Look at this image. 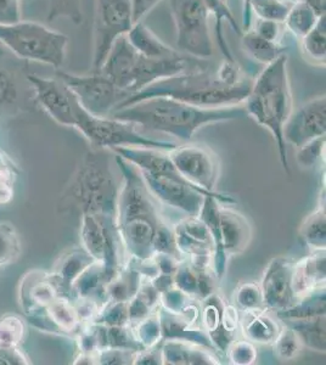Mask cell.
<instances>
[{
  "label": "cell",
  "mask_w": 326,
  "mask_h": 365,
  "mask_svg": "<svg viewBox=\"0 0 326 365\" xmlns=\"http://www.w3.org/2000/svg\"><path fill=\"white\" fill-rule=\"evenodd\" d=\"M0 44L25 61L62 68L68 38L61 32L34 21L0 22Z\"/></svg>",
  "instance_id": "5b68a950"
},
{
  "label": "cell",
  "mask_w": 326,
  "mask_h": 365,
  "mask_svg": "<svg viewBox=\"0 0 326 365\" xmlns=\"http://www.w3.org/2000/svg\"><path fill=\"white\" fill-rule=\"evenodd\" d=\"M243 48L255 61L262 65H269L277 60L280 55L285 54L286 46L270 42L260 37L253 29H246L243 32Z\"/></svg>",
  "instance_id": "4316f807"
},
{
  "label": "cell",
  "mask_w": 326,
  "mask_h": 365,
  "mask_svg": "<svg viewBox=\"0 0 326 365\" xmlns=\"http://www.w3.org/2000/svg\"><path fill=\"white\" fill-rule=\"evenodd\" d=\"M282 322L297 334L303 346L317 352L325 353V316Z\"/></svg>",
  "instance_id": "d4e9b609"
},
{
  "label": "cell",
  "mask_w": 326,
  "mask_h": 365,
  "mask_svg": "<svg viewBox=\"0 0 326 365\" xmlns=\"http://www.w3.org/2000/svg\"><path fill=\"white\" fill-rule=\"evenodd\" d=\"M325 153V137L317 138L314 140L307 143L305 145L298 148L297 163L305 168H310L322 158Z\"/></svg>",
  "instance_id": "b9f144b4"
},
{
  "label": "cell",
  "mask_w": 326,
  "mask_h": 365,
  "mask_svg": "<svg viewBox=\"0 0 326 365\" xmlns=\"http://www.w3.org/2000/svg\"><path fill=\"white\" fill-rule=\"evenodd\" d=\"M179 175L208 192H215L219 177V158L208 146L200 144L175 146L167 151Z\"/></svg>",
  "instance_id": "7c38bea8"
},
{
  "label": "cell",
  "mask_w": 326,
  "mask_h": 365,
  "mask_svg": "<svg viewBox=\"0 0 326 365\" xmlns=\"http://www.w3.org/2000/svg\"><path fill=\"white\" fill-rule=\"evenodd\" d=\"M126 37L138 53L148 58H168L179 53L178 50L162 42L143 21L134 24Z\"/></svg>",
  "instance_id": "7402d4cb"
},
{
  "label": "cell",
  "mask_w": 326,
  "mask_h": 365,
  "mask_svg": "<svg viewBox=\"0 0 326 365\" xmlns=\"http://www.w3.org/2000/svg\"><path fill=\"white\" fill-rule=\"evenodd\" d=\"M26 79L39 106L58 125L75 128L73 94L63 82L56 76L55 78H48L29 70L26 73Z\"/></svg>",
  "instance_id": "4fadbf2b"
},
{
  "label": "cell",
  "mask_w": 326,
  "mask_h": 365,
  "mask_svg": "<svg viewBox=\"0 0 326 365\" xmlns=\"http://www.w3.org/2000/svg\"><path fill=\"white\" fill-rule=\"evenodd\" d=\"M26 327L20 317L8 314L0 318V347H20Z\"/></svg>",
  "instance_id": "e575fe53"
},
{
  "label": "cell",
  "mask_w": 326,
  "mask_h": 365,
  "mask_svg": "<svg viewBox=\"0 0 326 365\" xmlns=\"http://www.w3.org/2000/svg\"><path fill=\"white\" fill-rule=\"evenodd\" d=\"M318 14L310 8L306 1L300 0L290 8L289 14L284 20V26L296 39H302L319 20Z\"/></svg>",
  "instance_id": "1f68e13d"
},
{
  "label": "cell",
  "mask_w": 326,
  "mask_h": 365,
  "mask_svg": "<svg viewBox=\"0 0 326 365\" xmlns=\"http://www.w3.org/2000/svg\"><path fill=\"white\" fill-rule=\"evenodd\" d=\"M133 335L145 349L155 347L162 340L161 324L158 317L148 316L136 322Z\"/></svg>",
  "instance_id": "8d00e7d4"
},
{
  "label": "cell",
  "mask_w": 326,
  "mask_h": 365,
  "mask_svg": "<svg viewBox=\"0 0 326 365\" xmlns=\"http://www.w3.org/2000/svg\"><path fill=\"white\" fill-rule=\"evenodd\" d=\"M21 253L20 237L13 225L0 223V267L16 261Z\"/></svg>",
  "instance_id": "d590c367"
},
{
  "label": "cell",
  "mask_w": 326,
  "mask_h": 365,
  "mask_svg": "<svg viewBox=\"0 0 326 365\" xmlns=\"http://www.w3.org/2000/svg\"><path fill=\"white\" fill-rule=\"evenodd\" d=\"M15 172L0 170V204H8L13 199V182Z\"/></svg>",
  "instance_id": "c3c4849f"
},
{
  "label": "cell",
  "mask_w": 326,
  "mask_h": 365,
  "mask_svg": "<svg viewBox=\"0 0 326 365\" xmlns=\"http://www.w3.org/2000/svg\"><path fill=\"white\" fill-rule=\"evenodd\" d=\"M241 329L248 341L257 344H272L280 331L275 322L269 318L262 308L245 311Z\"/></svg>",
  "instance_id": "603a6c76"
},
{
  "label": "cell",
  "mask_w": 326,
  "mask_h": 365,
  "mask_svg": "<svg viewBox=\"0 0 326 365\" xmlns=\"http://www.w3.org/2000/svg\"><path fill=\"white\" fill-rule=\"evenodd\" d=\"M252 83L253 78L244 73L235 60H224L215 71L208 70L203 65L150 84L143 91L126 98L116 110L153 96H167L198 108L236 106L244 104Z\"/></svg>",
  "instance_id": "6da1fadb"
},
{
  "label": "cell",
  "mask_w": 326,
  "mask_h": 365,
  "mask_svg": "<svg viewBox=\"0 0 326 365\" xmlns=\"http://www.w3.org/2000/svg\"><path fill=\"white\" fill-rule=\"evenodd\" d=\"M272 344H274V349L277 352V357L282 361H292L295 358H297L303 346L297 334L287 325L281 329Z\"/></svg>",
  "instance_id": "74e56055"
},
{
  "label": "cell",
  "mask_w": 326,
  "mask_h": 365,
  "mask_svg": "<svg viewBox=\"0 0 326 365\" xmlns=\"http://www.w3.org/2000/svg\"><path fill=\"white\" fill-rule=\"evenodd\" d=\"M325 132L326 99L325 96H320L292 110L282 135L286 144L290 143L298 149L317 138L325 137Z\"/></svg>",
  "instance_id": "5bb4252c"
},
{
  "label": "cell",
  "mask_w": 326,
  "mask_h": 365,
  "mask_svg": "<svg viewBox=\"0 0 326 365\" xmlns=\"http://www.w3.org/2000/svg\"><path fill=\"white\" fill-rule=\"evenodd\" d=\"M252 29H253L257 34H260V37L265 38V39H268L270 42L284 46V44H282V39L285 37L286 29L285 26H284V22L257 19V21H255V27Z\"/></svg>",
  "instance_id": "bcb514c9"
},
{
  "label": "cell",
  "mask_w": 326,
  "mask_h": 365,
  "mask_svg": "<svg viewBox=\"0 0 326 365\" xmlns=\"http://www.w3.org/2000/svg\"><path fill=\"white\" fill-rule=\"evenodd\" d=\"M48 21L67 19L79 25L83 22L82 1L81 0H50Z\"/></svg>",
  "instance_id": "f35d334b"
},
{
  "label": "cell",
  "mask_w": 326,
  "mask_h": 365,
  "mask_svg": "<svg viewBox=\"0 0 326 365\" xmlns=\"http://www.w3.org/2000/svg\"><path fill=\"white\" fill-rule=\"evenodd\" d=\"M55 76L70 89L79 104L94 116L108 117L116 108L128 98V93L121 91L101 72L91 75H76L62 68L55 70Z\"/></svg>",
  "instance_id": "30bf717a"
},
{
  "label": "cell",
  "mask_w": 326,
  "mask_h": 365,
  "mask_svg": "<svg viewBox=\"0 0 326 365\" xmlns=\"http://www.w3.org/2000/svg\"><path fill=\"white\" fill-rule=\"evenodd\" d=\"M223 299L212 294L208 296L203 309V322L207 335L219 352L227 353L229 346L234 340L233 332L228 331L223 325Z\"/></svg>",
  "instance_id": "44dd1931"
},
{
  "label": "cell",
  "mask_w": 326,
  "mask_h": 365,
  "mask_svg": "<svg viewBox=\"0 0 326 365\" xmlns=\"http://www.w3.org/2000/svg\"><path fill=\"white\" fill-rule=\"evenodd\" d=\"M228 356L233 364L248 365L255 363L257 359V349L251 341H238L231 342L228 349Z\"/></svg>",
  "instance_id": "ee69618b"
},
{
  "label": "cell",
  "mask_w": 326,
  "mask_h": 365,
  "mask_svg": "<svg viewBox=\"0 0 326 365\" xmlns=\"http://www.w3.org/2000/svg\"><path fill=\"white\" fill-rule=\"evenodd\" d=\"M290 8L291 6L282 0H245L244 31L250 27L251 14L262 20L284 22L289 14Z\"/></svg>",
  "instance_id": "f546056e"
},
{
  "label": "cell",
  "mask_w": 326,
  "mask_h": 365,
  "mask_svg": "<svg viewBox=\"0 0 326 365\" xmlns=\"http://www.w3.org/2000/svg\"><path fill=\"white\" fill-rule=\"evenodd\" d=\"M203 220L211 232L215 277L220 279L225 272L228 257L248 249L252 237L251 225L246 217L222 202H219L218 212H208Z\"/></svg>",
  "instance_id": "52a82bcc"
},
{
  "label": "cell",
  "mask_w": 326,
  "mask_h": 365,
  "mask_svg": "<svg viewBox=\"0 0 326 365\" xmlns=\"http://www.w3.org/2000/svg\"><path fill=\"white\" fill-rule=\"evenodd\" d=\"M291 284L297 299L325 289V251H313L293 264Z\"/></svg>",
  "instance_id": "d6986e66"
},
{
  "label": "cell",
  "mask_w": 326,
  "mask_h": 365,
  "mask_svg": "<svg viewBox=\"0 0 326 365\" xmlns=\"http://www.w3.org/2000/svg\"><path fill=\"white\" fill-rule=\"evenodd\" d=\"M277 314L281 320L306 319L325 316V289L314 291L310 295L298 299L291 307L277 312Z\"/></svg>",
  "instance_id": "83f0119b"
},
{
  "label": "cell",
  "mask_w": 326,
  "mask_h": 365,
  "mask_svg": "<svg viewBox=\"0 0 326 365\" xmlns=\"http://www.w3.org/2000/svg\"><path fill=\"white\" fill-rule=\"evenodd\" d=\"M60 295L51 274L41 270H31L20 282L19 299L26 317L46 309Z\"/></svg>",
  "instance_id": "e0dca14e"
},
{
  "label": "cell",
  "mask_w": 326,
  "mask_h": 365,
  "mask_svg": "<svg viewBox=\"0 0 326 365\" xmlns=\"http://www.w3.org/2000/svg\"><path fill=\"white\" fill-rule=\"evenodd\" d=\"M141 287L139 270H121L108 284V301L111 302H129L136 295Z\"/></svg>",
  "instance_id": "4dcf8cb0"
},
{
  "label": "cell",
  "mask_w": 326,
  "mask_h": 365,
  "mask_svg": "<svg viewBox=\"0 0 326 365\" xmlns=\"http://www.w3.org/2000/svg\"><path fill=\"white\" fill-rule=\"evenodd\" d=\"M246 116V110L241 105L198 108L167 96L138 100L124 108H117L110 115L116 120L131 122L136 127L168 134L184 141L190 140L198 129L205 125L240 120Z\"/></svg>",
  "instance_id": "7a4b0ae2"
},
{
  "label": "cell",
  "mask_w": 326,
  "mask_h": 365,
  "mask_svg": "<svg viewBox=\"0 0 326 365\" xmlns=\"http://www.w3.org/2000/svg\"><path fill=\"white\" fill-rule=\"evenodd\" d=\"M174 285L189 296H198V275L191 266L179 263L174 274Z\"/></svg>",
  "instance_id": "f6af8a7d"
},
{
  "label": "cell",
  "mask_w": 326,
  "mask_h": 365,
  "mask_svg": "<svg viewBox=\"0 0 326 365\" xmlns=\"http://www.w3.org/2000/svg\"><path fill=\"white\" fill-rule=\"evenodd\" d=\"M292 266V262L286 257H277L269 262L260 287L263 306L267 309L284 311L297 301L291 284Z\"/></svg>",
  "instance_id": "9a60e30c"
},
{
  "label": "cell",
  "mask_w": 326,
  "mask_h": 365,
  "mask_svg": "<svg viewBox=\"0 0 326 365\" xmlns=\"http://www.w3.org/2000/svg\"><path fill=\"white\" fill-rule=\"evenodd\" d=\"M118 187L108 158L100 153H88L72 175L61 197L62 210L82 215L116 218Z\"/></svg>",
  "instance_id": "277c9868"
},
{
  "label": "cell",
  "mask_w": 326,
  "mask_h": 365,
  "mask_svg": "<svg viewBox=\"0 0 326 365\" xmlns=\"http://www.w3.org/2000/svg\"><path fill=\"white\" fill-rule=\"evenodd\" d=\"M29 364L31 361L20 347H0V365Z\"/></svg>",
  "instance_id": "7dc6e473"
},
{
  "label": "cell",
  "mask_w": 326,
  "mask_h": 365,
  "mask_svg": "<svg viewBox=\"0 0 326 365\" xmlns=\"http://www.w3.org/2000/svg\"><path fill=\"white\" fill-rule=\"evenodd\" d=\"M129 322L128 302H110L108 301L96 318L93 323L105 325V327H123Z\"/></svg>",
  "instance_id": "ab89813d"
},
{
  "label": "cell",
  "mask_w": 326,
  "mask_h": 365,
  "mask_svg": "<svg viewBox=\"0 0 326 365\" xmlns=\"http://www.w3.org/2000/svg\"><path fill=\"white\" fill-rule=\"evenodd\" d=\"M244 108L258 125L268 129L277 141L281 166L291 175L282 129L292 113V93L287 72V55L282 54L265 66L253 79Z\"/></svg>",
  "instance_id": "3957f363"
},
{
  "label": "cell",
  "mask_w": 326,
  "mask_h": 365,
  "mask_svg": "<svg viewBox=\"0 0 326 365\" xmlns=\"http://www.w3.org/2000/svg\"><path fill=\"white\" fill-rule=\"evenodd\" d=\"M300 237L312 251H325L326 215L325 201L320 202L302 223Z\"/></svg>",
  "instance_id": "f1b7e54d"
},
{
  "label": "cell",
  "mask_w": 326,
  "mask_h": 365,
  "mask_svg": "<svg viewBox=\"0 0 326 365\" xmlns=\"http://www.w3.org/2000/svg\"><path fill=\"white\" fill-rule=\"evenodd\" d=\"M29 65L16 58L0 44V113L8 111L17 104L21 82L26 79Z\"/></svg>",
  "instance_id": "ac0fdd59"
},
{
  "label": "cell",
  "mask_w": 326,
  "mask_h": 365,
  "mask_svg": "<svg viewBox=\"0 0 326 365\" xmlns=\"http://www.w3.org/2000/svg\"><path fill=\"white\" fill-rule=\"evenodd\" d=\"M235 303L244 311L262 307L263 301L260 287L253 282L243 284L235 292Z\"/></svg>",
  "instance_id": "7bdbcfd3"
},
{
  "label": "cell",
  "mask_w": 326,
  "mask_h": 365,
  "mask_svg": "<svg viewBox=\"0 0 326 365\" xmlns=\"http://www.w3.org/2000/svg\"><path fill=\"white\" fill-rule=\"evenodd\" d=\"M203 1L206 5L208 13L215 17V31H217V38H218V46L220 48V51L223 53L224 58L229 61H234L231 51L228 48L227 42L224 39L223 22H228L240 36L243 34V31L240 29L235 17L228 6L227 0H203Z\"/></svg>",
  "instance_id": "836d02e7"
},
{
  "label": "cell",
  "mask_w": 326,
  "mask_h": 365,
  "mask_svg": "<svg viewBox=\"0 0 326 365\" xmlns=\"http://www.w3.org/2000/svg\"><path fill=\"white\" fill-rule=\"evenodd\" d=\"M153 252L170 255L178 259H180V256H182V253L179 252V250H178L175 234L173 230H170L163 223L158 225L155 237H153Z\"/></svg>",
  "instance_id": "60d3db41"
},
{
  "label": "cell",
  "mask_w": 326,
  "mask_h": 365,
  "mask_svg": "<svg viewBox=\"0 0 326 365\" xmlns=\"http://www.w3.org/2000/svg\"><path fill=\"white\" fill-rule=\"evenodd\" d=\"M168 4L179 51L198 60L211 58L215 49L208 24L210 13L203 0H168Z\"/></svg>",
  "instance_id": "ba28073f"
},
{
  "label": "cell",
  "mask_w": 326,
  "mask_h": 365,
  "mask_svg": "<svg viewBox=\"0 0 326 365\" xmlns=\"http://www.w3.org/2000/svg\"><path fill=\"white\" fill-rule=\"evenodd\" d=\"M326 21L325 15L319 17L318 22L305 37L300 39L302 42L303 58L310 60L317 66L325 65L326 56Z\"/></svg>",
  "instance_id": "d6a6232c"
},
{
  "label": "cell",
  "mask_w": 326,
  "mask_h": 365,
  "mask_svg": "<svg viewBox=\"0 0 326 365\" xmlns=\"http://www.w3.org/2000/svg\"><path fill=\"white\" fill-rule=\"evenodd\" d=\"M94 262H96V259L84 249L71 250L68 252L63 253L55 263L53 272L50 273L58 287L60 295L72 299L73 282Z\"/></svg>",
  "instance_id": "ffe728a7"
},
{
  "label": "cell",
  "mask_w": 326,
  "mask_h": 365,
  "mask_svg": "<svg viewBox=\"0 0 326 365\" xmlns=\"http://www.w3.org/2000/svg\"><path fill=\"white\" fill-rule=\"evenodd\" d=\"M178 250L189 255L190 263L213 258V240L210 229L198 216H189L178 223L174 230Z\"/></svg>",
  "instance_id": "2e32d148"
},
{
  "label": "cell",
  "mask_w": 326,
  "mask_h": 365,
  "mask_svg": "<svg viewBox=\"0 0 326 365\" xmlns=\"http://www.w3.org/2000/svg\"><path fill=\"white\" fill-rule=\"evenodd\" d=\"M75 128L78 129L89 144L100 150H113L116 148H150V149L170 151L177 144L172 141L158 140L141 135L136 125L126 120H116L113 117L94 116L86 111L73 96Z\"/></svg>",
  "instance_id": "8992f818"
},
{
  "label": "cell",
  "mask_w": 326,
  "mask_h": 365,
  "mask_svg": "<svg viewBox=\"0 0 326 365\" xmlns=\"http://www.w3.org/2000/svg\"><path fill=\"white\" fill-rule=\"evenodd\" d=\"M163 364H217L218 359L210 353L196 347H190L184 341L165 340L161 349Z\"/></svg>",
  "instance_id": "cb8c5ba5"
},
{
  "label": "cell",
  "mask_w": 326,
  "mask_h": 365,
  "mask_svg": "<svg viewBox=\"0 0 326 365\" xmlns=\"http://www.w3.org/2000/svg\"><path fill=\"white\" fill-rule=\"evenodd\" d=\"M141 175L153 197H156L160 202L170 207L180 210L188 216H198L203 200L208 195L218 196L225 205L235 204V200L230 196L219 194L217 191L208 192L203 190L184 178L151 175L146 172H141Z\"/></svg>",
  "instance_id": "8fae6325"
},
{
  "label": "cell",
  "mask_w": 326,
  "mask_h": 365,
  "mask_svg": "<svg viewBox=\"0 0 326 365\" xmlns=\"http://www.w3.org/2000/svg\"><path fill=\"white\" fill-rule=\"evenodd\" d=\"M162 0H132L134 24L143 21L148 14Z\"/></svg>",
  "instance_id": "681fc988"
},
{
  "label": "cell",
  "mask_w": 326,
  "mask_h": 365,
  "mask_svg": "<svg viewBox=\"0 0 326 365\" xmlns=\"http://www.w3.org/2000/svg\"><path fill=\"white\" fill-rule=\"evenodd\" d=\"M46 312L60 335H73L79 331L82 319L72 299L58 296L46 308Z\"/></svg>",
  "instance_id": "484cf974"
},
{
  "label": "cell",
  "mask_w": 326,
  "mask_h": 365,
  "mask_svg": "<svg viewBox=\"0 0 326 365\" xmlns=\"http://www.w3.org/2000/svg\"><path fill=\"white\" fill-rule=\"evenodd\" d=\"M134 26L132 0H96L93 24V72H99L112 46Z\"/></svg>",
  "instance_id": "9c48e42d"
}]
</instances>
